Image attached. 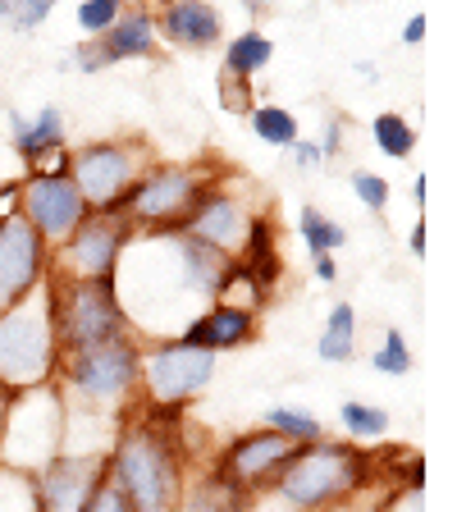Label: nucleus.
<instances>
[{
	"mask_svg": "<svg viewBox=\"0 0 457 512\" xmlns=\"http://www.w3.org/2000/svg\"><path fill=\"white\" fill-rule=\"evenodd\" d=\"M46 288H51V320H55L60 352L92 348V343L133 334V320H128V311H124V298H119L115 279L46 275Z\"/></svg>",
	"mask_w": 457,
	"mask_h": 512,
	"instance_id": "nucleus-4",
	"label": "nucleus"
},
{
	"mask_svg": "<svg viewBox=\"0 0 457 512\" xmlns=\"http://www.w3.org/2000/svg\"><path fill=\"white\" fill-rule=\"evenodd\" d=\"M0 512H37L32 499V476L14 467H0Z\"/></svg>",
	"mask_w": 457,
	"mask_h": 512,
	"instance_id": "nucleus-29",
	"label": "nucleus"
},
{
	"mask_svg": "<svg viewBox=\"0 0 457 512\" xmlns=\"http://www.w3.org/2000/svg\"><path fill=\"white\" fill-rule=\"evenodd\" d=\"M266 430L293 439V444H316V439H325L320 416L302 412V407H270V412H266Z\"/></svg>",
	"mask_w": 457,
	"mask_h": 512,
	"instance_id": "nucleus-26",
	"label": "nucleus"
},
{
	"mask_svg": "<svg viewBox=\"0 0 457 512\" xmlns=\"http://www.w3.org/2000/svg\"><path fill=\"white\" fill-rule=\"evenodd\" d=\"M119 14H124V0H83V5H78V28L92 32V37H101Z\"/></svg>",
	"mask_w": 457,
	"mask_h": 512,
	"instance_id": "nucleus-32",
	"label": "nucleus"
},
{
	"mask_svg": "<svg viewBox=\"0 0 457 512\" xmlns=\"http://www.w3.org/2000/svg\"><path fill=\"white\" fill-rule=\"evenodd\" d=\"M19 215L55 252V247L83 224L87 202H83V192H78V183L69 179V174H32L28 183H19Z\"/></svg>",
	"mask_w": 457,
	"mask_h": 512,
	"instance_id": "nucleus-11",
	"label": "nucleus"
},
{
	"mask_svg": "<svg viewBox=\"0 0 457 512\" xmlns=\"http://www.w3.org/2000/svg\"><path fill=\"white\" fill-rule=\"evenodd\" d=\"M270 55H275V42H270L266 32H243V37H234V42L224 46V74L238 78V83H247V78H256L261 69L270 64Z\"/></svg>",
	"mask_w": 457,
	"mask_h": 512,
	"instance_id": "nucleus-21",
	"label": "nucleus"
},
{
	"mask_svg": "<svg viewBox=\"0 0 457 512\" xmlns=\"http://www.w3.org/2000/svg\"><path fill=\"white\" fill-rule=\"evenodd\" d=\"M142 170H147L142 142H92L83 151H69V179L78 183L87 211H119Z\"/></svg>",
	"mask_w": 457,
	"mask_h": 512,
	"instance_id": "nucleus-8",
	"label": "nucleus"
},
{
	"mask_svg": "<svg viewBox=\"0 0 457 512\" xmlns=\"http://www.w3.org/2000/svg\"><path fill=\"white\" fill-rule=\"evenodd\" d=\"M51 275V247L23 215L0 220V311L28 298Z\"/></svg>",
	"mask_w": 457,
	"mask_h": 512,
	"instance_id": "nucleus-12",
	"label": "nucleus"
},
{
	"mask_svg": "<svg viewBox=\"0 0 457 512\" xmlns=\"http://www.w3.org/2000/svg\"><path fill=\"white\" fill-rule=\"evenodd\" d=\"M202 174L188 165H147L138 174V183L128 188V197L119 202L124 220L133 224V234H179L183 220L192 215V206L202 202Z\"/></svg>",
	"mask_w": 457,
	"mask_h": 512,
	"instance_id": "nucleus-6",
	"label": "nucleus"
},
{
	"mask_svg": "<svg viewBox=\"0 0 457 512\" xmlns=\"http://www.w3.org/2000/svg\"><path fill=\"white\" fill-rule=\"evenodd\" d=\"M316 279H320V284H334V279H339V266H334V256H316Z\"/></svg>",
	"mask_w": 457,
	"mask_h": 512,
	"instance_id": "nucleus-38",
	"label": "nucleus"
},
{
	"mask_svg": "<svg viewBox=\"0 0 457 512\" xmlns=\"http://www.w3.org/2000/svg\"><path fill=\"white\" fill-rule=\"evenodd\" d=\"M339 426L348 439H384L389 435V412H384V407H371V403H343Z\"/></svg>",
	"mask_w": 457,
	"mask_h": 512,
	"instance_id": "nucleus-27",
	"label": "nucleus"
},
{
	"mask_svg": "<svg viewBox=\"0 0 457 512\" xmlns=\"http://www.w3.org/2000/svg\"><path fill=\"white\" fill-rule=\"evenodd\" d=\"M55 380L92 407H128L142 380V343L133 334H119L92 348L60 352Z\"/></svg>",
	"mask_w": 457,
	"mask_h": 512,
	"instance_id": "nucleus-5",
	"label": "nucleus"
},
{
	"mask_svg": "<svg viewBox=\"0 0 457 512\" xmlns=\"http://www.w3.org/2000/svg\"><path fill=\"white\" fill-rule=\"evenodd\" d=\"M426 32H430V19H426V14H412V19L403 23V42L407 46H421V42H426Z\"/></svg>",
	"mask_w": 457,
	"mask_h": 512,
	"instance_id": "nucleus-36",
	"label": "nucleus"
},
{
	"mask_svg": "<svg viewBox=\"0 0 457 512\" xmlns=\"http://www.w3.org/2000/svg\"><path fill=\"white\" fill-rule=\"evenodd\" d=\"M407 247H412V256H426V224H416L412 238H407Z\"/></svg>",
	"mask_w": 457,
	"mask_h": 512,
	"instance_id": "nucleus-39",
	"label": "nucleus"
},
{
	"mask_svg": "<svg viewBox=\"0 0 457 512\" xmlns=\"http://www.w3.org/2000/svg\"><path fill=\"white\" fill-rule=\"evenodd\" d=\"M10 128H14V151L32 165H42L46 156H60L64 151V115L55 106L37 110V119H23V115H10Z\"/></svg>",
	"mask_w": 457,
	"mask_h": 512,
	"instance_id": "nucleus-19",
	"label": "nucleus"
},
{
	"mask_svg": "<svg viewBox=\"0 0 457 512\" xmlns=\"http://www.w3.org/2000/svg\"><path fill=\"white\" fill-rule=\"evenodd\" d=\"M220 10L206 5V0H170L165 14L156 19V37H165L179 51H211L220 42Z\"/></svg>",
	"mask_w": 457,
	"mask_h": 512,
	"instance_id": "nucleus-16",
	"label": "nucleus"
},
{
	"mask_svg": "<svg viewBox=\"0 0 457 512\" xmlns=\"http://www.w3.org/2000/svg\"><path fill=\"white\" fill-rule=\"evenodd\" d=\"M302 444H293V439L275 435V430H247V435H238L234 444L224 448L220 458H215V480H224L229 490L247 494V499H261V494L275 485V476L284 471V462L298 453Z\"/></svg>",
	"mask_w": 457,
	"mask_h": 512,
	"instance_id": "nucleus-10",
	"label": "nucleus"
},
{
	"mask_svg": "<svg viewBox=\"0 0 457 512\" xmlns=\"http://www.w3.org/2000/svg\"><path fill=\"white\" fill-rule=\"evenodd\" d=\"M371 458L352 444H302L293 458L284 462V471L275 476L270 494L293 512H330L339 503H348L352 494H362L371 485Z\"/></svg>",
	"mask_w": 457,
	"mask_h": 512,
	"instance_id": "nucleus-2",
	"label": "nucleus"
},
{
	"mask_svg": "<svg viewBox=\"0 0 457 512\" xmlns=\"http://www.w3.org/2000/svg\"><path fill=\"white\" fill-rule=\"evenodd\" d=\"M101 60L119 64V60H142V55H156V19L147 10H133V14H119L106 32H101V42H96Z\"/></svg>",
	"mask_w": 457,
	"mask_h": 512,
	"instance_id": "nucleus-18",
	"label": "nucleus"
},
{
	"mask_svg": "<svg viewBox=\"0 0 457 512\" xmlns=\"http://www.w3.org/2000/svg\"><path fill=\"white\" fill-rule=\"evenodd\" d=\"M74 64L83 69V74H101V69H106V60H101L96 42H83V46H78V51H74Z\"/></svg>",
	"mask_w": 457,
	"mask_h": 512,
	"instance_id": "nucleus-35",
	"label": "nucleus"
},
{
	"mask_svg": "<svg viewBox=\"0 0 457 512\" xmlns=\"http://www.w3.org/2000/svg\"><path fill=\"white\" fill-rule=\"evenodd\" d=\"M106 476V453H60L32 471L37 512H83L87 494Z\"/></svg>",
	"mask_w": 457,
	"mask_h": 512,
	"instance_id": "nucleus-13",
	"label": "nucleus"
},
{
	"mask_svg": "<svg viewBox=\"0 0 457 512\" xmlns=\"http://www.w3.org/2000/svg\"><path fill=\"white\" fill-rule=\"evenodd\" d=\"M352 192H357V202L366 206V211H375V215H384L389 211V197H394V188H389V179L384 174H375V170H352Z\"/></svg>",
	"mask_w": 457,
	"mask_h": 512,
	"instance_id": "nucleus-31",
	"label": "nucleus"
},
{
	"mask_svg": "<svg viewBox=\"0 0 457 512\" xmlns=\"http://www.w3.org/2000/svg\"><path fill=\"white\" fill-rule=\"evenodd\" d=\"M60 339L51 320V288H32L28 298L0 311V384L10 394L55 384Z\"/></svg>",
	"mask_w": 457,
	"mask_h": 512,
	"instance_id": "nucleus-3",
	"label": "nucleus"
},
{
	"mask_svg": "<svg viewBox=\"0 0 457 512\" xmlns=\"http://www.w3.org/2000/svg\"><path fill=\"white\" fill-rule=\"evenodd\" d=\"M371 366L380 375H407V371H412V348H407L403 330H384V339H380V348H375Z\"/></svg>",
	"mask_w": 457,
	"mask_h": 512,
	"instance_id": "nucleus-30",
	"label": "nucleus"
},
{
	"mask_svg": "<svg viewBox=\"0 0 457 512\" xmlns=\"http://www.w3.org/2000/svg\"><path fill=\"white\" fill-rule=\"evenodd\" d=\"M179 407H160L142 421H128L106 448V476L119 485L133 512H174L183 494V458L165 421H174Z\"/></svg>",
	"mask_w": 457,
	"mask_h": 512,
	"instance_id": "nucleus-1",
	"label": "nucleus"
},
{
	"mask_svg": "<svg viewBox=\"0 0 457 512\" xmlns=\"http://www.w3.org/2000/svg\"><path fill=\"white\" fill-rule=\"evenodd\" d=\"M55 0H0V23H10L14 32H32L51 19Z\"/></svg>",
	"mask_w": 457,
	"mask_h": 512,
	"instance_id": "nucleus-28",
	"label": "nucleus"
},
{
	"mask_svg": "<svg viewBox=\"0 0 457 512\" xmlns=\"http://www.w3.org/2000/svg\"><path fill=\"white\" fill-rule=\"evenodd\" d=\"M183 343L192 348H206V352H229V348H243V343L256 339V311L247 307H229V302H211L202 316H192L179 334Z\"/></svg>",
	"mask_w": 457,
	"mask_h": 512,
	"instance_id": "nucleus-15",
	"label": "nucleus"
},
{
	"mask_svg": "<svg viewBox=\"0 0 457 512\" xmlns=\"http://www.w3.org/2000/svg\"><path fill=\"white\" fill-rule=\"evenodd\" d=\"M412 197H416V202H426V174H416V183H412Z\"/></svg>",
	"mask_w": 457,
	"mask_h": 512,
	"instance_id": "nucleus-41",
	"label": "nucleus"
},
{
	"mask_svg": "<svg viewBox=\"0 0 457 512\" xmlns=\"http://www.w3.org/2000/svg\"><path fill=\"white\" fill-rule=\"evenodd\" d=\"M234 266L243 270V275L252 279L261 293H270V288H275V279L284 275V266H279L275 220H270V215H252V224H247V238H243V252L234 256Z\"/></svg>",
	"mask_w": 457,
	"mask_h": 512,
	"instance_id": "nucleus-17",
	"label": "nucleus"
},
{
	"mask_svg": "<svg viewBox=\"0 0 457 512\" xmlns=\"http://www.w3.org/2000/svg\"><path fill=\"white\" fill-rule=\"evenodd\" d=\"M128 243H133V224L124 220V211H87L83 224L51 252V275L115 279Z\"/></svg>",
	"mask_w": 457,
	"mask_h": 512,
	"instance_id": "nucleus-7",
	"label": "nucleus"
},
{
	"mask_svg": "<svg viewBox=\"0 0 457 512\" xmlns=\"http://www.w3.org/2000/svg\"><path fill=\"white\" fill-rule=\"evenodd\" d=\"M247 124H252V133L261 142H270V147H293V142L302 138L298 133V115L284 106H252L247 110Z\"/></svg>",
	"mask_w": 457,
	"mask_h": 512,
	"instance_id": "nucleus-25",
	"label": "nucleus"
},
{
	"mask_svg": "<svg viewBox=\"0 0 457 512\" xmlns=\"http://www.w3.org/2000/svg\"><path fill=\"white\" fill-rule=\"evenodd\" d=\"M10 407H14V394L0 384V435H5V421H10Z\"/></svg>",
	"mask_w": 457,
	"mask_h": 512,
	"instance_id": "nucleus-40",
	"label": "nucleus"
},
{
	"mask_svg": "<svg viewBox=\"0 0 457 512\" xmlns=\"http://www.w3.org/2000/svg\"><path fill=\"white\" fill-rule=\"evenodd\" d=\"M174 512H252V499L229 490L224 480L202 476V480H188V485H183Z\"/></svg>",
	"mask_w": 457,
	"mask_h": 512,
	"instance_id": "nucleus-20",
	"label": "nucleus"
},
{
	"mask_svg": "<svg viewBox=\"0 0 457 512\" xmlns=\"http://www.w3.org/2000/svg\"><path fill=\"white\" fill-rule=\"evenodd\" d=\"M83 512H133V503L119 494V485L110 476H101L96 480V490L87 494V503H83Z\"/></svg>",
	"mask_w": 457,
	"mask_h": 512,
	"instance_id": "nucleus-33",
	"label": "nucleus"
},
{
	"mask_svg": "<svg viewBox=\"0 0 457 512\" xmlns=\"http://www.w3.org/2000/svg\"><path fill=\"white\" fill-rule=\"evenodd\" d=\"M261 5H275V0H261ZM247 10H256V0H247Z\"/></svg>",
	"mask_w": 457,
	"mask_h": 512,
	"instance_id": "nucleus-42",
	"label": "nucleus"
},
{
	"mask_svg": "<svg viewBox=\"0 0 457 512\" xmlns=\"http://www.w3.org/2000/svg\"><path fill=\"white\" fill-rule=\"evenodd\" d=\"M343 128H348V119L343 115H334L330 110V119H325V128H320V160H325V165H330L334 156H343Z\"/></svg>",
	"mask_w": 457,
	"mask_h": 512,
	"instance_id": "nucleus-34",
	"label": "nucleus"
},
{
	"mask_svg": "<svg viewBox=\"0 0 457 512\" xmlns=\"http://www.w3.org/2000/svg\"><path fill=\"white\" fill-rule=\"evenodd\" d=\"M371 142L380 156H394V160H407L416 151V128L407 124L398 110H384V115L371 119Z\"/></svg>",
	"mask_w": 457,
	"mask_h": 512,
	"instance_id": "nucleus-24",
	"label": "nucleus"
},
{
	"mask_svg": "<svg viewBox=\"0 0 457 512\" xmlns=\"http://www.w3.org/2000/svg\"><path fill=\"white\" fill-rule=\"evenodd\" d=\"M316 352L325 362H352L357 357V311L352 302H334L330 320H325V334H320Z\"/></svg>",
	"mask_w": 457,
	"mask_h": 512,
	"instance_id": "nucleus-22",
	"label": "nucleus"
},
{
	"mask_svg": "<svg viewBox=\"0 0 457 512\" xmlns=\"http://www.w3.org/2000/svg\"><path fill=\"white\" fill-rule=\"evenodd\" d=\"M215 375V352L192 348L183 339H160L151 352H142L138 389L151 398V407H183L197 398Z\"/></svg>",
	"mask_w": 457,
	"mask_h": 512,
	"instance_id": "nucleus-9",
	"label": "nucleus"
},
{
	"mask_svg": "<svg viewBox=\"0 0 457 512\" xmlns=\"http://www.w3.org/2000/svg\"><path fill=\"white\" fill-rule=\"evenodd\" d=\"M293 160H298V165H302V170H316V165H325V160H320V147H316V142H293Z\"/></svg>",
	"mask_w": 457,
	"mask_h": 512,
	"instance_id": "nucleus-37",
	"label": "nucleus"
},
{
	"mask_svg": "<svg viewBox=\"0 0 457 512\" xmlns=\"http://www.w3.org/2000/svg\"><path fill=\"white\" fill-rule=\"evenodd\" d=\"M298 234H302V243H307L311 256H334L343 243H348V229H343L339 220H330L325 211H316V206H302Z\"/></svg>",
	"mask_w": 457,
	"mask_h": 512,
	"instance_id": "nucleus-23",
	"label": "nucleus"
},
{
	"mask_svg": "<svg viewBox=\"0 0 457 512\" xmlns=\"http://www.w3.org/2000/svg\"><path fill=\"white\" fill-rule=\"evenodd\" d=\"M247 224H252V211L238 202L234 192L206 188L202 202L192 206V215L183 220L179 234L197 238V243L215 247V252H224V256H238L243 252V238H247Z\"/></svg>",
	"mask_w": 457,
	"mask_h": 512,
	"instance_id": "nucleus-14",
	"label": "nucleus"
},
{
	"mask_svg": "<svg viewBox=\"0 0 457 512\" xmlns=\"http://www.w3.org/2000/svg\"><path fill=\"white\" fill-rule=\"evenodd\" d=\"M133 5H142V0H133Z\"/></svg>",
	"mask_w": 457,
	"mask_h": 512,
	"instance_id": "nucleus-43",
	"label": "nucleus"
}]
</instances>
